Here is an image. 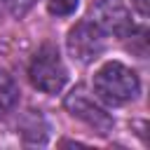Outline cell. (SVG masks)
Wrapping results in <instances>:
<instances>
[{"label":"cell","mask_w":150,"mask_h":150,"mask_svg":"<svg viewBox=\"0 0 150 150\" xmlns=\"http://www.w3.org/2000/svg\"><path fill=\"white\" fill-rule=\"evenodd\" d=\"M141 91L138 75L120 61H110L101 66L94 75V94L108 105H122L134 101Z\"/></svg>","instance_id":"obj_1"},{"label":"cell","mask_w":150,"mask_h":150,"mask_svg":"<svg viewBox=\"0 0 150 150\" xmlns=\"http://www.w3.org/2000/svg\"><path fill=\"white\" fill-rule=\"evenodd\" d=\"M28 77L35 89L45 94H59L68 80V70L61 61V54L52 45H42L28 66Z\"/></svg>","instance_id":"obj_2"},{"label":"cell","mask_w":150,"mask_h":150,"mask_svg":"<svg viewBox=\"0 0 150 150\" xmlns=\"http://www.w3.org/2000/svg\"><path fill=\"white\" fill-rule=\"evenodd\" d=\"M89 21L103 33L124 38L131 33V14L124 0H94L89 9Z\"/></svg>","instance_id":"obj_3"},{"label":"cell","mask_w":150,"mask_h":150,"mask_svg":"<svg viewBox=\"0 0 150 150\" xmlns=\"http://www.w3.org/2000/svg\"><path fill=\"white\" fill-rule=\"evenodd\" d=\"M103 35L105 33L98 26H94L91 21H80L68 33V52L80 63H91L94 59H98L103 54V47H105Z\"/></svg>","instance_id":"obj_4"},{"label":"cell","mask_w":150,"mask_h":150,"mask_svg":"<svg viewBox=\"0 0 150 150\" xmlns=\"http://www.w3.org/2000/svg\"><path fill=\"white\" fill-rule=\"evenodd\" d=\"M66 108L73 117H80L82 122H87L89 127L98 129L101 134H105L112 127V117L105 112V108L87 91V87H75L68 96H66Z\"/></svg>","instance_id":"obj_5"},{"label":"cell","mask_w":150,"mask_h":150,"mask_svg":"<svg viewBox=\"0 0 150 150\" xmlns=\"http://www.w3.org/2000/svg\"><path fill=\"white\" fill-rule=\"evenodd\" d=\"M19 101V87L14 82V77L5 70H0V115L9 112Z\"/></svg>","instance_id":"obj_6"},{"label":"cell","mask_w":150,"mask_h":150,"mask_svg":"<svg viewBox=\"0 0 150 150\" xmlns=\"http://www.w3.org/2000/svg\"><path fill=\"white\" fill-rule=\"evenodd\" d=\"M80 0H47V9L54 16H68L77 9Z\"/></svg>","instance_id":"obj_7"},{"label":"cell","mask_w":150,"mask_h":150,"mask_svg":"<svg viewBox=\"0 0 150 150\" xmlns=\"http://www.w3.org/2000/svg\"><path fill=\"white\" fill-rule=\"evenodd\" d=\"M5 5L9 7V12H12L14 16H23V14L35 5V0H5Z\"/></svg>","instance_id":"obj_8"}]
</instances>
